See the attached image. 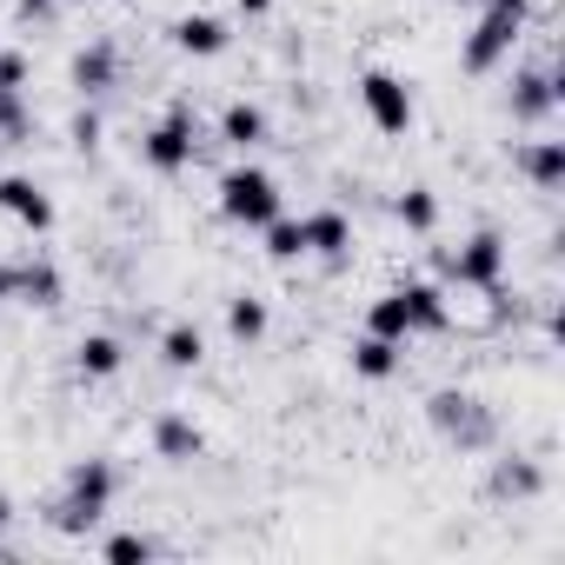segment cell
<instances>
[{
    "label": "cell",
    "mask_w": 565,
    "mask_h": 565,
    "mask_svg": "<svg viewBox=\"0 0 565 565\" xmlns=\"http://www.w3.org/2000/svg\"><path fill=\"white\" fill-rule=\"evenodd\" d=\"M114 492H120L114 459H81V466L67 472V499L54 505V525H61V532H94V525L107 519Z\"/></svg>",
    "instance_id": "obj_1"
},
{
    "label": "cell",
    "mask_w": 565,
    "mask_h": 565,
    "mask_svg": "<svg viewBox=\"0 0 565 565\" xmlns=\"http://www.w3.org/2000/svg\"><path fill=\"white\" fill-rule=\"evenodd\" d=\"M220 213L246 233H259L273 213H287V193H279V180L266 167H226L220 173Z\"/></svg>",
    "instance_id": "obj_2"
},
{
    "label": "cell",
    "mask_w": 565,
    "mask_h": 565,
    "mask_svg": "<svg viewBox=\"0 0 565 565\" xmlns=\"http://www.w3.org/2000/svg\"><path fill=\"white\" fill-rule=\"evenodd\" d=\"M193 153H200V114H193L186 100H173V107H167V120L140 134V160H147L153 173H167V180H173V173H186V167H193Z\"/></svg>",
    "instance_id": "obj_3"
},
{
    "label": "cell",
    "mask_w": 565,
    "mask_h": 565,
    "mask_svg": "<svg viewBox=\"0 0 565 565\" xmlns=\"http://www.w3.org/2000/svg\"><path fill=\"white\" fill-rule=\"evenodd\" d=\"M426 419H433L439 439L459 446V452H486V446L499 439V419H492L472 393H433V399H426Z\"/></svg>",
    "instance_id": "obj_4"
},
{
    "label": "cell",
    "mask_w": 565,
    "mask_h": 565,
    "mask_svg": "<svg viewBox=\"0 0 565 565\" xmlns=\"http://www.w3.org/2000/svg\"><path fill=\"white\" fill-rule=\"evenodd\" d=\"M505 233H492V226H479L472 239H459L452 253H446V279L452 287H505Z\"/></svg>",
    "instance_id": "obj_5"
},
{
    "label": "cell",
    "mask_w": 565,
    "mask_h": 565,
    "mask_svg": "<svg viewBox=\"0 0 565 565\" xmlns=\"http://www.w3.org/2000/svg\"><path fill=\"white\" fill-rule=\"evenodd\" d=\"M519 34H525V21H519L512 8H486L479 28H472L466 47H459V67H466V74H492V67H505L512 47H519Z\"/></svg>",
    "instance_id": "obj_6"
},
{
    "label": "cell",
    "mask_w": 565,
    "mask_h": 565,
    "mask_svg": "<svg viewBox=\"0 0 565 565\" xmlns=\"http://www.w3.org/2000/svg\"><path fill=\"white\" fill-rule=\"evenodd\" d=\"M360 107H366V120L386 134V140H399V134H413V87L399 81V74H386V67H366L360 74Z\"/></svg>",
    "instance_id": "obj_7"
},
{
    "label": "cell",
    "mask_w": 565,
    "mask_h": 565,
    "mask_svg": "<svg viewBox=\"0 0 565 565\" xmlns=\"http://www.w3.org/2000/svg\"><path fill=\"white\" fill-rule=\"evenodd\" d=\"M0 220H14L21 233H54V200H47V186L28 180V173H8V180H0Z\"/></svg>",
    "instance_id": "obj_8"
},
{
    "label": "cell",
    "mask_w": 565,
    "mask_h": 565,
    "mask_svg": "<svg viewBox=\"0 0 565 565\" xmlns=\"http://www.w3.org/2000/svg\"><path fill=\"white\" fill-rule=\"evenodd\" d=\"M505 107H512L519 127H545V120L558 114V74H545V67H519Z\"/></svg>",
    "instance_id": "obj_9"
},
{
    "label": "cell",
    "mask_w": 565,
    "mask_h": 565,
    "mask_svg": "<svg viewBox=\"0 0 565 565\" xmlns=\"http://www.w3.org/2000/svg\"><path fill=\"white\" fill-rule=\"evenodd\" d=\"M300 226H307V253H313V259H327V266H347V259H353V220H347L340 206L300 213Z\"/></svg>",
    "instance_id": "obj_10"
},
{
    "label": "cell",
    "mask_w": 565,
    "mask_h": 565,
    "mask_svg": "<svg viewBox=\"0 0 565 565\" xmlns=\"http://www.w3.org/2000/svg\"><path fill=\"white\" fill-rule=\"evenodd\" d=\"M67 81H74V94H81V100H94V94H107V87L120 81V54H114V41H87V47L74 54V67H67Z\"/></svg>",
    "instance_id": "obj_11"
},
{
    "label": "cell",
    "mask_w": 565,
    "mask_h": 565,
    "mask_svg": "<svg viewBox=\"0 0 565 565\" xmlns=\"http://www.w3.org/2000/svg\"><path fill=\"white\" fill-rule=\"evenodd\" d=\"M153 452H160L167 466H193V459L206 452V433H200L186 413H160V419H153Z\"/></svg>",
    "instance_id": "obj_12"
},
{
    "label": "cell",
    "mask_w": 565,
    "mask_h": 565,
    "mask_svg": "<svg viewBox=\"0 0 565 565\" xmlns=\"http://www.w3.org/2000/svg\"><path fill=\"white\" fill-rule=\"evenodd\" d=\"M226 41H233V28H226L220 14H180V21H173V47H180V54H193V61L226 54Z\"/></svg>",
    "instance_id": "obj_13"
},
{
    "label": "cell",
    "mask_w": 565,
    "mask_h": 565,
    "mask_svg": "<svg viewBox=\"0 0 565 565\" xmlns=\"http://www.w3.org/2000/svg\"><path fill=\"white\" fill-rule=\"evenodd\" d=\"M519 173H525L539 193H558V186H565V140H525V147H519Z\"/></svg>",
    "instance_id": "obj_14"
},
{
    "label": "cell",
    "mask_w": 565,
    "mask_h": 565,
    "mask_svg": "<svg viewBox=\"0 0 565 565\" xmlns=\"http://www.w3.org/2000/svg\"><path fill=\"white\" fill-rule=\"evenodd\" d=\"M399 300L413 313V333H452L446 327V287H439V279H406Z\"/></svg>",
    "instance_id": "obj_15"
},
{
    "label": "cell",
    "mask_w": 565,
    "mask_h": 565,
    "mask_svg": "<svg viewBox=\"0 0 565 565\" xmlns=\"http://www.w3.org/2000/svg\"><path fill=\"white\" fill-rule=\"evenodd\" d=\"M399 366H406V347H399V340H380V333H360V340H353V373H360V380L380 386V380H393Z\"/></svg>",
    "instance_id": "obj_16"
},
{
    "label": "cell",
    "mask_w": 565,
    "mask_h": 565,
    "mask_svg": "<svg viewBox=\"0 0 565 565\" xmlns=\"http://www.w3.org/2000/svg\"><path fill=\"white\" fill-rule=\"evenodd\" d=\"M220 140H226L233 153H253V147L266 140V107H253V100H226V114H220Z\"/></svg>",
    "instance_id": "obj_17"
},
{
    "label": "cell",
    "mask_w": 565,
    "mask_h": 565,
    "mask_svg": "<svg viewBox=\"0 0 565 565\" xmlns=\"http://www.w3.org/2000/svg\"><path fill=\"white\" fill-rule=\"evenodd\" d=\"M74 366H81V380H114V373L127 366V347H120L114 333H87V340L74 347Z\"/></svg>",
    "instance_id": "obj_18"
},
{
    "label": "cell",
    "mask_w": 565,
    "mask_h": 565,
    "mask_svg": "<svg viewBox=\"0 0 565 565\" xmlns=\"http://www.w3.org/2000/svg\"><path fill=\"white\" fill-rule=\"evenodd\" d=\"M200 360H206V333L200 327H167L160 333V366H173V373H200Z\"/></svg>",
    "instance_id": "obj_19"
},
{
    "label": "cell",
    "mask_w": 565,
    "mask_h": 565,
    "mask_svg": "<svg viewBox=\"0 0 565 565\" xmlns=\"http://www.w3.org/2000/svg\"><path fill=\"white\" fill-rule=\"evenodd\" d=\"M259 239H266V259H279V266L307 259V226H300L294 213H273V220L259 226Z\"/></svg>",
    "instance_id": "obj_20"
},
{
    "label": "cell",
    "mask_w": 565,
    "mask_h": 565,
    "mask_svg": "<svg viewBox=\"0 0 565 565\" xmlns=\"http://www.w3.org/2000/svg\"><path fill=\"white\" fill-rule=\"evenodd\" d=\"M366 333H380V340H413V313H406V300H399V287L393 294H380L373 307H366Z\"/></svg>",
    "instance_id": "obj_21"
},
{
    "label": "cell",
    "mask_w": 565,
    "mask_h": 565,
    "mask_svg": "<svg viewBox=\"0 0 565 565\" xmlns=\"http://www.w3.org/2000/svg\"><path fill=\"white\" fill-rule=\"evenodd\" d=\"M492 492H499V499H539V492H545V472H539L532 459H499V466H492Z\"/></svg>",
    "instance_id": "obj_22"
},
{
    "label": "cell",
    "mask_w": 565,
    "mask_h": 565,
    "mask_svg": "<svg viewBox=\"0 0 565 565\" xmlns=\"http://www.w3.org/2000/svg\"><path fill=\"white\" fill-rule=\"evenodd\" d=\"M393 220H399L406 233H433V226H439V193H433V186H406V193L393 200Z\"/></svg>",
    "instance_id": "obj_23"
},
{
    "label": "cell",
    "mask_w": 565,
    "mask_h": 565,
    "mask_svg": "<svg viewBox=\"0 0 565 565\" xmlns=\"http://www.w3.org/2000/svg\"><path fill=\"white\" fill-rule=\"evenodd\" d=\"M14 300H28V307H61V273H54V266H14Z\"/></svg>",
    "instance_id": "obj_24"
},
{
    "label": "cell",
    "mask_w": 565,
    "mask_h": 565,
    "mask_svg": "<svg viewBox=\"0 0 565 565\" xmlns=\"http://www.w3.org/2000/svg\"><path fill=\"white\" fill-rule=\"evenodd\" d=\"M226 333H233L239 347H259V340H266V300H253V294L226 300Z\"/></svg>",
    "instance_id": "obj_25"
},
{
    "label": "cell",
    "mask_w": 565,
    "mask_h": 565,
    "mask_svg": "<svg viewBox=\"0 0 565 565\" xmlns=\"http://www.w3.org/2000/svg\"><path fill=\"white\" fill-rule=\"evenodd\" d=\"M28 134H34V107H28V94L0 87V140H8V147H21Z\"/></svg>",
    "instance_id": "obj_26"
},
{
    "label": "cell",
    "mask_w": 565,
    "mask_h": 565,
    "mask_svg": "<svg viewBox=\"0 0 565 565\" xmlns=\"http://www.w3.org/2000/svg\"><path fill=\"white\" fill-rule=\"evenodd\" d=\"M100 552H107L114 565H147V558H153V539H147V532H114Z\"/></svg>",
    "instance_id": "obj_27"
},
{
    "label": "cell",
    "mask_w": 565,
    "mask_h": 565,
    "mask_svg": "<svg viewBox=\"0 0 565 565\" xmlns=\"http://www.w3.org/2000/svg\"><path fill=\"white\" fill-rule=\"evenodd\" d=\"M100 134H107V120H100V114H94V107H81V114H74V120H67V140H74V147H81V153H94V147H100Z\"/></svg>",
    "instance_id": "obj_28"
},
{
    "label": "cell",
    "mask_w": 565,
    "mask_h": 565,
    "mask_svg": "<svg viewBox=\"0 0 565 565\" xmlns=\"http://www.w3.org/2000/svg\"><path fill=\"white\" fill-rule=\"evenodd\" d=\"M28 74H34V67H28V54H14V47L0 54V87H14V94H28Z\"/></svg>",
    "instance_id": "obj_29"
},
{
    "label": "cell",
    "mask_w": 565,
    "mask_h": 565,
    "mask_svg": "<svg viewBox=\"0 0 565 565\" xmlns=\"http://www.w3.org/2000/svg\"><path fill=\"white\" fill-rule=\"evenodd\" d=\"M54 14V0H21V21H47Z\"/></svg>",
    "instance_id": "obj_30"
},
{
    "label": "cell",
    "mask_w": 565,
    "mask_h": 565,
    "mask_svg": "<svg viewBox=\"0 0 565 565\" xmlns=\"http://www.w3.org/2000/svg\"><path fill=\"white\" fill-rule=\"evenodd\" d=\"M233 8H239L246 21H259V14H273V0H233Z\"/></svg>",
    "instance_id": "obj_31"
},
{
    "label": "cell",
    "mask_w": 565,
    "mask_h": 565,
    "mask_svg": "<svg viewBox=\"0 0 565 565\" xmlns=\"http://www.w3.org/2000/svg\"><path fill=\"white\" fill-rule=\"evenodd\" d=\"M0 300H14V266L0 259Z\"/></svg>",
    "instance_id": "obj_32"
},
{
    "label": "cell",
    "mask_w": 565,
    "mask_h": 565,
    "mask_svg": "<svg viewBox=\"0 0 565 565\" xmlns=\"http://www.w3.org/2000/svg\"><path fill=\"white\" fill-rule=\"evenodd\" d=\"M486 8H512V14L525 21V0H486Z\"/></svg>",
    "instance_id": "obj_33"
},
{
    "label": "cell",
    "mask_w": 565,
    "mask_h": 565,
    "mask_svg": "<svg viewBox=\"0 0 565 565\" xmlns=\"http://www.w3.org/2000/svg\"><path fill=\"white\" fill-rule=\"evenodd\" d=\"M8 519H14V512H8V492H0V525H8Z\"/></svg>",
    "instance_id": "obj_34"
}]
</instances>
